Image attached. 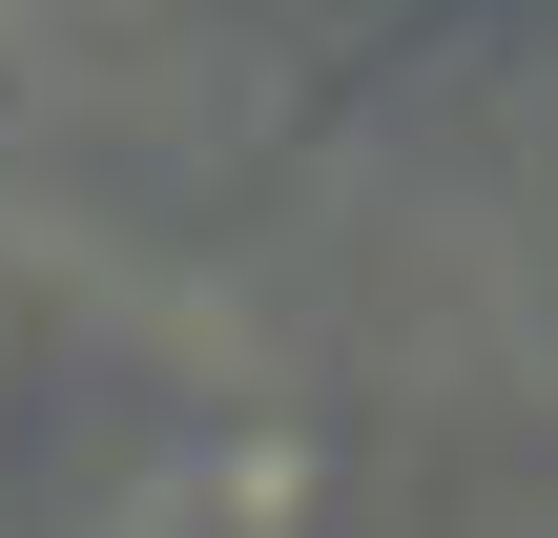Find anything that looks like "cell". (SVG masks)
Returning <instances> with one entry per match:
<instances>
[{
    "mask_svg": "<svg viewBox=\"0 0 558 538\" xmlns=\"http://www.w3.org/2000/svg\"><path fill=\"white\" fill-rule=\"evenodd\" d=\"M269 21H311V41H393V21H435V0H269Z\"/></svg>",
    "mask_w": 558,
    "mask_h": 538,
    "instance_id": "6da1fadb",
    "label": "cell"
}]
</instances>
